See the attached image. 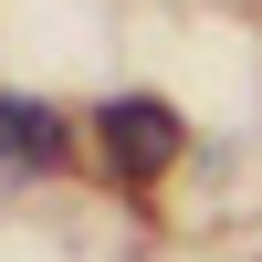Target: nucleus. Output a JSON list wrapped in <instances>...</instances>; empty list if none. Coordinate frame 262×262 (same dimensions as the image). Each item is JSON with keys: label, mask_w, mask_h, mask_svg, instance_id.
<instances>
[{"label": "nucleus", "mask_w": 262, "mask_h": 262, "mask_svg": "<svg viewBox=\"0 0 262 262\" xmlns=\"http://www.w3.org/2000/svg\"><path fill=\"white\" fill-rule=\"evenodd\" d=\"M95 147H105V168H116L126 189H147V179L179 168L189 126H179V105H158V95H116V105H95Z\"/></svg>", "instance_id": "1"}, {"label": "nucleus", "mask_w": 262, "mask_h": 262, "mask_svg": "<svg viewBox=\"0 0 262 262\" xmlns=\"http://www.w3.org/2000/svg\"><path fill=\"white\" fill-rule=\"evenodd\" d=\"M63 116L42 95H0V168H11V179H42V168H63Z\"/></svg>", "instance_id": "2"}]
</instances>
